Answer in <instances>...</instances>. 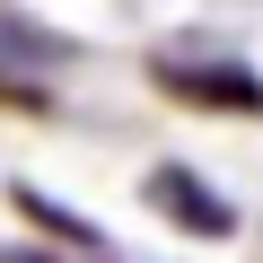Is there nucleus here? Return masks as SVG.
<instances>
[{"label":"nucleus","instance_id":"nucleus-1","mask_svg":"<svg viewBox=\"0 0 263 263\" xmlns=\"http://www.w3.org/2000/svg\"><path fill=\"white\" fill-rule=\"evenodd\" d=\"M158 88L176 105H211V114H263V79L246 62H158Z\"/></svg>","mask_w":263,"mask_h":263},{"label":"nucleus","instance_id":"nucleus-2","mask_svg":"<svg viewBox=\"0 0 263 263\" xmlns=\"http://www.w3.org/2000/svg\"><path fill=\"white\" fill-rule=\"evenodd\" d=\"M149 202H158L176 228H193V237H228V228H237V211H228L202 176H184V167H158V176H149Z\"/></svg>","mask_w":263,"mask_h":263},{"label":"nucleus","instance_id":"nucleus-3","mask_svg":"<svg viewBox=\"0 0 263 263\" xmlns=\"http://www.w3.org/2000/svg\"><path fill=\"white\" fill-rule=\"evenodd\" d=\"M18 211H35V219H44V228H53V237H70V246H97V228H88V219H79V211H62V202H44V193H35V184H18Z\"/></svg>","mask_w":263,"mask_h":263},{"label":"nucleus","instance_id":"nucleus-4","mask_svg":"<svg viewBox=\"0 0 263 263\" xmlns=\"http://www.w3.org/2000/svg\"><path fill=\"white\" fill-rule=\"evenodd\" d=\"M0 263H35V254H0Z\"/></svg>","mask_w":263,"mask_h":263}]
</instances>
